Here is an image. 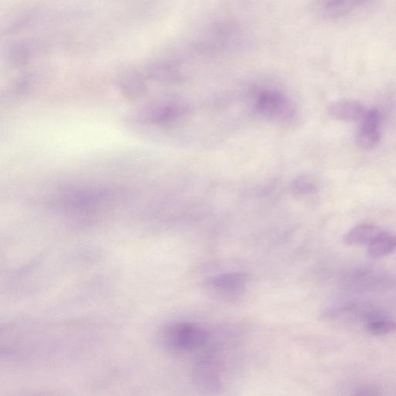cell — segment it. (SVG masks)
Returning a JSON list of instances; mask_svg holds the SVG:
<instances>
[{
    "instance_id": "1",
    "label": "cell",
    "mask_w": 396,
    "mask_h": 396,
    "mask_svg": "<svg viewBox=\"0 0 396 396\" xmlns=\"http://www.w3.org/2000/svg\"><path fill=\"white\" fill-rule=\"evenodd\" d=\"M210 340L207 331L196 323H173L163 331L162 341L166 347L177 351H193L203 348Z\"/></svg>"
},
{
    "instance_id": "2",
    "label": "cell",
    "mask_w": 396,
    "mask_h": 396,
    "mask_svg": "<svg viewBox=\"0 0 396 396\" xmlns=\"http://www.w3.org/2000/svg\"><path fill=\"white\" fill-rule=\"evenodd\" d=\"M249 277L241 272L224 273L208 279L205 290L212 296L223 300H234L247 291Z\"/></svg>"
},
{
    "instance_id": "3",
    "label": "cell",
    "mask_w": 396,
    "mask_h": 396,
    "mask_svg": "<svg viewBox=\"0 0 396 396\" xmlns=\"http://www.w3.org/2000/svg\"><path fill=\"white\" fill-rule=\"evenodd\" d=\"M360 122L356 134L355 143L358 147L363 150H372L376 148L381 138V117L376 108L367 110Z\"/></svg>"
},
{
    "instance_id": "4",
    "label": "cell",
    "mask_w": 396,
    "mask_h": 396,
    "mask_svg": "<svg viewBox=\"0 0 396 396\" xmlns=\"http://www.w3.org/2000/svg\"><path fill=\"white\" fill-rule=\"evenodd\" d=\"M257 106L262 113L273 118L288 117L291 109L285 97L275 91H264L258 99Z\"/></svg>"
},
{
    "instance_id": "5",
    "label": "cell",
    "mask_w": 396,
    "mask_h": 396,
    "mask_svg": "<svg viewBox=\"0 0 396 396\" xmlns=\"http://www.w3.org/2000/svg\"><path fill=\"white\" fill-rule=\"evenodd\" d=\"M366 111L367 109L362 103L350 99L337 101L328 107L331 117L344 122L360 121Z\"/></svg>"
},
{
    "instance_id": "6",
    "label": "cell",
    "mask_w": 396,
    "mask_h": 396,
    "mask_svg": "<svg viewBox=\"0 0 396 396\" xmlns=\"http://www.w3.org/2000/svg\"><path fill=\"white\" fill-rule=\"evenodd\" d=\"M385 232L378 226L360 225L353 228L344 237V242L350 247H362L369 244Z\"/></svg>"
},
{
    "instance_id": "7",
    "label": "cell",
    "mask_w": 396,
    "mask_h": 396,
    "mask_svg": "<svg viewBox=\"0 0 396 396\" xmlns=\"http://www.w3.org/2000/svg\"><path fill=\"white\" fill-rule=\"evenodd\" d=\"M197 384L206 390H218L221 381L217 367L210 362H200L196 372Z\"/></svg>"
},
{
    "instance_id": "8",
    "label": "cell",
    "mask_w": 396,
    "mask_h": 396,
    "mask_svg": "<svg viewBox=\"0 0 396 396\" xmlns=\"http://www.w3.org/2000/svg\"><path fill=\"white\" fill-rule=\"evenodd\" d=\"M364 1L365 0H323L322 11L328 17H341Z\"/></svg>"
},
{
    "instance_id": "9",
    "label": "cell",
    "mask_w": 396,
    "mask_h": 396,
    "mask_svg": "<svg viewBox=\"0 0 396 396\" xmlns=\"http://www.w3.org/2000/svg\"><path fill=\"white\" fill-rule=\"evenodd\" d=\"M396 250V235L384 233L372 242L368 249V254L372 258L386 257Z\"/></svg>"
},
{
    "instance_id": "10",
    "label": "cell",
    "mask_w": 396,
    "mask_h": 396,
    "mask_svg": "<svg viewBox=\"0 0 396 396\" xmlns=\"http://www.w3.org/2000/svg\"><path fill=\"white\" fill-rule=\"evenodd\" d=\"M121 87L125 95L131 98L140 97L146 91L145 84L138 74H131L122 79Z\"/></svg>"
},
{
    "instance_id": "11",
    "label": "cell",
    "mask_w": 396,
    "mask_h": 396,
    "mask_svg": "<svg viewBox=\"0 0 396 396\" xmlns=\"http://www.w3.org/2000/svg\"><path fill=\"white\" fill-rule=\"evenodd\" d=\"M366 330L373 336H386L396 331V322L390 321H372L366 326Z\"/></svg>"
},
{
    "instance_id": "12",
    "label": "cell",
    "mask_w": 396,
    "mask_h": 396,
    "mask_svg": "<svg viewBox=\"0 0 396 396\" xmlns=\"http://www.w3.org/2000/svg\"><path fill=\"white\" fill-rule=\"evenodd\" d=\"M318 186V182L312 177L303 176L295 182L293 189L298 193L304 194L315 191Z\"/></svg>"
}]
</instances>
